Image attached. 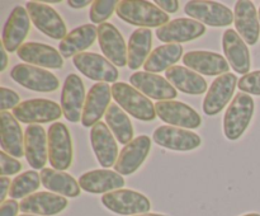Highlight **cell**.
<instances>
[{
  "instance_id": "cell-1",
  "label": "cell",
  "mask_w": 260,
  "mask_h": 216,
  "mask_svg": "<svg viewBox=\"0 0 260 216\" xmlns=\"http://www.w3.org/2000/svg\"><path fill=\"white\" fill-rule=\"evenodd\" d=\"M117 15L124 22L137 27H162L169 23V15L159 7L145 0H123L118 2Z\"/></svg>"
},
{
  "instance_id": "cell-2",
  "label": "cell",
  "mask_w": 260,
  "mask_h": 216,
  "mask_svg": "<svg viewBox=\"0 0 260 216\" xmlns=\"http://www.w3.org/2000/svg\"><path fill=\"white\" fill-rule=\"evenodd\" d=\"M112 97L123 111L141 121H152L156 117L155 104L135 86L126 83H114L111 86Z\"/></svg>"
},
{
  "instance_id": "cell-3",
  "label": "cell",
  "mask_w": 260,
  "mask_h": 216,
  "mask_svg": "<svg viewBox=\"0 0 260 216\" xmlns=\"http://www.w3.org/2000/svg\"><path fill=\"white\" fill-rule=\"evenodd\" d=\"M254 108V99L249 94H236L223 117V132L229 140L235 141L243 136L253 118Z\"/></svg>"
},
{
  "instance_id": "cell-4",
  "label": "cell",
  "mask_w": 260,
  "mask_h": 216,
  "mask_svg": "<svg viewBox=\"0 0 260 216\" xmlns=\"http://www.w3.org/2000/svg\"><path fill=\"white\" fill-rule=\"evenodd\" d=\"M48 162L56 170L63 172L73 163V141L69 129L62 122H55L47 131Z\"/></svg>"
},
{
  "instance_id": "cell-5",
  "label": "cell",
  "mask_w": 260,
  "mask_h": 216,
  "mask_svg": "<svg viewBox=\"0 0 260 216\" xmlns=\"http://www.w3.org/2000/svg\"><path fill=\"white\" fill-rule=\"evenodd\" d=\"M102 203L118 215L135 216L151 210L150 200L142 193L132 190H117L102 196Z\"/></svg>"
},
{
  "instance_id": "cell-6",
  "label": "cell",
  "mask_w": 260,
  "mask_h": 216,
  "mask_svg": "<svg viewBox=\"0 0 260 216\" xmlns=\"http://www.w3.org/2000/svg\"><path fill=\"white\" fill-rule=\"evenodd\" d=\"M62 108L60 104L50 99H28L13 109V116L22 124H48L61 117Z\"/></svg>"
},
{
  "instance_id": "cell-7",
  "label": "cell",
  "mask_w": 260,
  "mask_h": 216,
  "mask_svg": "<svg viewBox=\"0 0 260 216\" xmlns=\"http://www.w3.org/2000/svg\"><path fill=\"white\" fill-rule=\"evenodd\" d=\"M184 12L185 14L192 17V19H197V22L211 27H228L235 19L230 8L217 2L207 0L188 2L184 7Z\"/></svg>"
},
{
  "instance_id": "cell-8",
  "label": "cell",
  "mask_w": 260,
  "mask_h": 216,
  "mask_svg": "<svg viewBox=\"0 0 260 216\" xmlns=\"http://www.w3.org/2000/svg\"><path fill=\"white\" fill-rule=\"evenodd\" d=\"M10 78L24 88L29 89V90L41 91V93L55 91L60 85L55 74L46 69L28 65V64L15 65L10 70Z\"/></svg>"
},
{
  "instance_id": "cell-9",
  "label": "cell",
  "mask_w": 260,
  "mask_h": 216,
  "mask_svg": "<svg viewBox=\"0 0 260 216\" xmlns=\"http://www.w3.org/2000/svg\"><path fill=\"white\" fill-rule=\"evenodd\" d=\"M25 7L30 20L38 30L53 40L62 41L68 36L65 22L53 8L42 2H28Z\"/></svg>"
},
{
  "instance_id": "cell-10",
  "label": "cell",
  "mask_w": 260,
  "mask_h": 216,
  "mask_svg": "<svg viewBox=\"0 0 260 216\" xmlns=\"http://www.w3.org/2000/svg\"><path fill=\"white\" fill-rule=\"evenodd\" d=\"M75 68L83 75L99 83H116L118 70L106 57L94 52H83L73 58Z\"/></svg>"
},
{
  "instance_id": "cell-11",
  "label": "cell",
  "mask_w": 260,
  "mask_h": 216,
  "mask_svg": "<svg viewBox=\"0 0 260 216\" xmlns=\"http://www.w3.org/2000/svg\"><path fill=\"white\" fill-rule=\"evenodd\" d=\"M156 116L170 126L182 129H198L202 118L197 111L188 104L178 101H160L155 104Z\"/></svg>"
},
{
  "instance_id": "cell-12",
  "label": "cell",
  "mask_w": 260,
  "mask_h": 216,
  "mask_svg": "<svg viewBox=\"0 0 260 216\" xmlns=\"http://www.w3.org/2000/svg\"><path fill=\"white\" fill-rule=\"evenodd\" d=\"M85 99V88L80 76L76 74L68 75L61 91V108L68 121L73 124L81 121Z\"/></svg>"
},
{
  "instance_id": "cell-13",
  "label": "cell",
  "mask_w": 260,
  "mask_h": 216,
  "mask_svg": "<svg viewBox=\"0 0 260 216\" xmlns=\"http://www.w3.org/2000/svg\"><path fill=\"white\" fill-rule=\"evenodd\" d=\"M205 33L206 27L202 23L192 18H178L157 28L156 37L168 45H179L182 42L196 40Z\"/></svg>"
},
{
  "instance_id": "cell-14",
  "label": "cell",
  "mask_w": 260,
  "mask_h": 216,
  "mask_svg": "<svg viewBox=\"0 0 260 216\" xmlns=\"http://www.w3.org/2000/svg\"><path fill=\"white\" fill-rule=\"evenodd\" d=\"M238 76L233 73L223 74L213 80L203 99V111L208 116L218 114L233 98L238 84Z\"/></svg>"
},
{
  "instance_id": "cell-15",
  "label": "cell",
  "mask_w": 260,
  "mask_h": 216,
  "mask_svg": "<svg viewBox=\"0 0 260 216\" xmlns=\"http://www.w3.org/2000/svg\"><path fill=\"white\" fill-rule=\"evenodd\" d=\"M98 42L103 55L113 65L123 68L128 64V51L123 36L112 23L99 24Z\"/></svg>"
},
{
  "instance_id": "cell-16",
  "label": "cell",
  "mask_w": 260,
  "mask_h": 216,
  "mask_svg": "<svg viewBox=\"0 0 260 216\" xmlns=\"http://www.w3.org/2000/svg\"><path fill=\"white\" fill-rule=\"evenodd\" d=\"M152 140L160 146L175 151H189L202 144L200 135L174 126H159L154 131Z\"/></svg>"
},
{
  "instance_id": "cell-17",
  "label": "cell",
  "mask_w": 260,
  "mask_h": 216,
  "mask_svg": "<svg viewBox=\"0 0 260 216\" xmlns=\"http://www.w3.org/2000/svg\"><path fill=\"white\" fill-rule=\"evenodd\" d=\"M132 86L145 94L146 97L156 101H174L177 98V89L169 83V80L156 74L147 71H137L129 76Z\"/></svg>"
},
{
  "instance_id": "cell-18",
  "label": "cell",
  "mask_w": 260,
  "mask_h": 216,
  "mask_svg": "<svg viewBox=\"0 0 260 216\" xmlns=\"http://www.w3.org/2000/svg\"><path fill=\"white\" fill-rule=\"evenodd\" d=\"M30 18L24 7H14L3 28L2 45L9 52H15L23 45L29 32Z\"/></svg>"
},
{
  "instance_id": "cell-19",
  "label": "cell",
  "mask_w": 260,
  "mask_h": 216,
  "mask_svg": "<svg viewBox=\"0 0 260 216\" xmlns=\"http://www.w3.org/2000/svg\"><path fill=\"white\" fill-rule=\"evenodd\" d=\"M151 149V139L146 135H141L132 140L122 149L117 159L114 169L121 175H129L136 172L142 163L146 160Z\"/></svg>"
},
{
  "instance_id": "cell-20",
  "label": "cell",
  "mask_w": 260,
  "mask_h": 216,
  "mask_svg": "<svg viewBox=\"0 0 260 216\" xmlns=\"http://www.w3.org/2000/svg\"><path fill=\"white\" fill-rule=\"evenodd\" d=\"M90 142L98 163L103 168L116 165L118 159V146L112 131L104 122H98L90 130Z\"/></svg>"
},
{
  "instance_id": "cell-21",
  "label": "cell",
  "mask_w": 260,
  "mask_h": 216,
  "mask_svg": "<svg viewBox=\"0 0 260 216\" xmlns=\"http://www.w3.org/2000/svg\"><path fill=\"white\" fill-rule=\"evenodd\" d=\"M112 90L108 83H96L89 90L84 104L81 124L84 127H93L106 114L111 106Z\"/></svg>"
},
{
  "instance_id": "cell-22",
  "label": "cell",
  "mask_w": 260,
  "mask_h": 216,
  "mask_svg": "<svg viewBox=\"0 0 260 216\" xmlns=\"http://www.w3.org/2000/svg\"><path fill=\"white\" fill-rule=\"evenodd\" d=\"M17 55L28 65L48 69H61L63 66V57L61 56L60 51L45 43H23L17 51Z\"/></svg>"
},
{
  "instance_id": "cell-23",
  "label": "cell",
  "mask_w": 260,
  "mask_h": 216,
  "mask_svg": "<svg viewBox=\"0 0 260 216\" xmlns=\"http://www.w3.org/2000/svg\"><path fill=\"white\" fill-rule=\"evenodd\" d=\"M24 154L33 169H43L48 160V137L40 125H29L24 132Z\"/></svg>"
},
{
  "instance_id": "cell-24",
  "label": "cell",
  "mask_w": 260,
  "mask_h": 216,
  "mask_svg": "<svg viewBox=\"0 0 260 216\" xmlns=\"http://www.w3.org/2000/svg\"><path fill=\"white\" fill-rule=\"evenodd\" d=\"M183 64L190 70L207 76H221L230 70V64L223 56L210 51H189L183 56Z\"/></svg>"
},
{
  "instance_id": "cell-25",
  "label": "cell",
  "mask_w": 260,
  "mask_h": 216,
  "mask_svg": "<svg viewBox=\"0 0 260 216\" xmlns=\"http://www.w3.org/2000/svg\"><path fill=\"white\" fill-rule=\"evenodd\" d=\"M68 207V200L63 196L52 192H37L20 201L19 208L28 215L52 216L62 212Z\"/></svg>"
},
{
  "instance_id": "cell-26",
  "label": "cell",
  "mask_w": 260,
  "mask_h": 216,
  "mask_svg": "<svg viewBox=\"0 0 260 216\" xmlns=\"http://www.w3.org/2000/svg\"><path fill=\"white\" fill-rule=\"evenodd\" d=\"M236 32L248 45L253 46L258 42L260 35V22L255 7L249 0H239L234 12Z\"/></svg>"
},
{
  "instance_id": "cell-27",
  "label": "cell",
  "mask_w": 260,
  "mask_h": 216,
  "mask_svg": "<svg viewBox=\"0 0 260 216\" xmlns=\"http://www.w3.org/2000/svg\"><path fill=\"white\" fill-rule=\"evenodd\" d=\"M222 48L226 60L231 68L241 75H246L250 70V52L246 42L234 29L225 30L222 36Z\"/></svg>"
},
{
  "instance_id": "cell-28",
  "label": "cell",
  "mask_w": 260,
  "mask_h": 216,
  "mask_svg": "<svg viewBox=\"0 0 260 216\" xmlns=\"http://www.w3.org/2000/svg\"><path fill=\"white\" fill-rule=\"evenodd\" d=\"M79 186L88 193H109L121 190L124 179L119 173L108 169H95L86 172L79 178Z\"/></svg>"
},
{
  "instance_id": "cell-29",
  "label": "cell",
  "mask_w": 260,
  "mask_h": 216,
  "mask_svg": "<svg viewBox=\"0 0 260 216\" xmlns=\"http://www.w3.org/2000/svg\"><path fill=\"white\" fill-rule=\"evenodd\" d=\"M0 145L3 151L13 158H22L24 154V136L19 122L9 112H0Z\"/></svg>"
},
{
  "instance_id": "cell-30",
  "label": "cell",
  "mask_w": 260,
  "mask_h": 216,
  "mask_svg": "<svg viewBox=\"0 0 260 216\" xmlns=\"http://www.w3.org/2000/svg\"><path fill=\"white\" fill-rule=\"evenodd\" d=\"M98 38V28L93 24H84L76 27L68 33L65 38L58 45V51L65 58L75 57L79 53H83L86 48L90 47Z\"/></svg>"
},
{
  "instance_id": "cell-31",
  "label": "cell",
  "mask_w": 260,
  "mask_h": 216,
  "mask_svg": "<svg viewBox=\"0 0 260 216\" xmlns=\"http://www.w3.org/2000/svg\"><path fill=\"white\" fill-rule=\"evenodd\" d=\"M165 78L175 89H179L183 93L200 96L207 90V81L200 74L188 68L178 65L172 66L165 71Z\"/></svg>"
},
{
  "instance_id": "cell-32",
  "label": "cell",
  "mask_w": 260,
  "mask_h": 216,
  "mask_svg": "<svg viewBox=\"0 0 260 216\" xmlns=\"http://www.w3.org/2000/svg\"><path fill=\"white\" fill-rule=\"evenodd\" d=\"M41 182L43 187L55 192L56 195L65 196V197H78L80 195V186L75 178L66 172L43 168L41 170Z\"/></svg>"
},
{
  "instance_id": "cell-33",
  "label": "cell",
  "mask_w": 260,
  "mask_h": 216,
  "mask_svg": "<svg viewBox=\"0 0 260 216\" xmlns=\"http://www.w3.org/2000/svg\"><path fill=\"white\" fill-rule=\"evenodd\" d=\"M152 32L149 28H139L131 35L128 40V68L137 70L141 68L151 53Z\"/></svg>"
},
{
  "instance_id": "cell-34",
  "label": "cell",
  "mask_w": 260,
  "mask_h": 216,
  "mask_svg": "<svg viewBox=\"0 0 260 216\" xmlns=\"http://www.w3.org/2000/svg\"><path fill=\"white\" fill-rule=\"evenodd\" d=\"M183 47L180 45H162L152 50L149 58L144 64V69L147 73H161L167 71L182 58Z\"/></svg>"
},
{
  "instance_id": "cell-35",
  "label": "cell",
  "mask_w": 260,
  "mask_h": 216,
  "mask_svg": "<svg viewBox=\"0 0 260 216\" xmlns=\"http://www.w3.org/2000/svg\"><path fill=\"white\" fill-rule=\"evenodd\" d=\"M106 122L118 142L127 145L134 140V126L123 109L112 103L106 112Z\"/></svg>"
},
{
  "instance_id": "cell-36",
  "label": "cell",
  "mask_w": 260,
  "mask_h": 216,
  "mask_svg": "<svg viewBox=\"0 0 260 216\" xmlns=\"http://www.w3.org/2000/svg\"><path fill=\"white\" fill-rule=\"evenodd\" d=\"M41 175L36 170H27L22 174L17 175L12 180L9 190V196L12 200H24L28 196L33 195L36 190H38L41 184Z\"/></svg>"
},
{
  "instance_id": "cell-37",
  "label": "cell",
  "mask_w": 260,
  "mask_h": 216,
  "mask_svg": "<svg viewBox=\"0 0 260 216\" xmlns=\"http://www.w3.org/2000/svg\"><path fill=\"white\" fill-rule=\"evenodd\" d=\"M117 5H118L117 0H95L90 7L89 18L93 23L103 24L113 14L114 10L117 9Z\"/></svg>"
},
{
  "instance_id": "cell-38",
  "label": "cell",
  "mask_w": 260,
  "mask_h": 216,
  "mask_svg": "<svg viewBox=\"0 0 260 216\" xmlns=\"http://www.w3.org/2000/svg\"><path fill=\"white\" fill-rule=\"evenodd\" d=\"M238 86L243 93L260 96V70L241 76L239 79Z\"/></svg>"
},
{
  "instance_id": "cell-39",
  "label": "cell",
  "mask_w": 260,
  "mask_h": 216,
  "mask_svg": "<svg viewBox=\"0 0 260 216\" xmlns=\"http://www.w3.org/2000/svg\"><path fill=\"white\" fill-rule=\"evenodd\" d=\"M20 169H22V163L19 160L14 159L3 150L0 151V175L2 177L17 174L18 172H20Z\"/></svg>"
},
{
  "instance_id": "cell-40",
  "label": "cell",
  "mask_w": 260,
  "mask_h": 216,
  "mask_svg": "<svg viewBox=\"0 0 260 216\" xmlns=\"http://www.w3.org/2000/svg\"><path fill=\"white\" fill-rule=\"evenodd\" d=\"M19 96L14 90L5 88V86L0 88V109L2 111H7L9 108L14 109L19 104Z\"/></svg>"
},
{
  "instance_id": "cell-41",
  "label": "cell",
  "mask_w": 260,
  "mask_h": 216,
  "mask_svg": "<svg viewBox=\"0 0 260 216\" xmlns=\"http://www.w3.org/2000/svg\"><path fill=\"white\" fill-rule=\"evenodd\" d=\"M18 210H19V203L9 198L0 205V216H17Z\"/></svg>"
},
{
  "instance_id": "cell-42",
  "label": "cell",
  "mask_w": 260,
  "mask_h": 216,
  "mask_svg": "<svg viewBox=\"0 0 260 216\" xmlns=\"http://www.w3.org/2000/svg\"><path fill=\"white\" fill-rule=\"evenodd\" d=\"M155 5H157L162 12L168 13H177L179 9V3L177 0H155Z\"/></svg>"
},
{
  "instance_id": "cell-43",
  "label": "cell",
  "mask_w": 260,
  "mask_h": 216,
  "mask_svg": "<svg viewBox=\"0 0 260 216\" xmlns=\"http://www.w3.org/2000/svg\"><path fill=\"white\" fill-rule=\"evenodd\" d=\"M10 179L8 177H0V202H4L7 195H9Z\"/></svg>"
},
{
  "instance_id": "cell-44",
  "label": "cell",
  "mask_w": 260,
  "mask_h": 216,
  "mask_svg": "<svg viewBox=\"0 0 260 216\" xmlns=\"http://www.w3.org/2000/svg\"><path fill=\"white\" fill-rule=\"evenodd\" d=\"M68 4L69 7L74 8V9H81V8L88 7V5L93 4V3L89 2V0H69Z\"/></svg>"
},
{
  "instance_id": "cell-45",
  "label": "cell",
  "mask_w": 260,
  "mask_h": 216,
  "mask_svg": "<svg viewBox=\"0 0 260 216\" xmlns=\"http://www.w3.org/2000/svg\"><path fill=\"white\" fill-rule=\"evenodd\" d=\"M0 53H2V65H0V71H4L8 65V55H7V50H5V47L3 45L0 46Z\"/></svg>"
},
{
  "instance_id": "cell-46",
  "label": "cell",
  "mask_w": 260,
  "mask_h": 216,
  "mask_svg": "<svg viewBox=\"0 0 260 216\" xmlns=\"http://www.w3.org/2000/svg\"><path fill=\"white\" fill-rule=\"evenodd\" d=\"M135 216H167V215H161V213H141V215H135Z\"/></svg>"
},
{
  "instance_id": "cell-47",
  "label": "cell",
  "mask_w": 260,
  "mask_h": 216,
  "mask_svg": "<svg viewBox=\"0 0 260 216\" xmlns=\"http://www.w3.org/2000/svg\"><path fill=\"white\" fill-rule=\"evenodd\" d=\"M57 3H60V0H47L45 2V4H57Z\"/></svg>"
},
{
  "instance_id": "cell-48",
  "label": "cell",
  "mask_w": 260,
  "mask_h": 216,
  "mask_svg": "<svg viewBox=\"0 0 260 216\" xmlns=\"http://www.w3.org/2000/svg\"><path fill=\"white\" fill-rule=\"evenodd\" d=\"M243 216H260L259 213H246V215H243Z\"/></svg>"
},
{
  "instance_id": "cell-49",
  "label": "cell",
  "mask_w": 260,
  "mask_h": 216,
  "mask_svg": "<svg viewBox=\"0 0 260 216\" xmlns=\"http://www.w3.org/2000/svg\"><path fill=\"white\" fill-rule=\"evenodd\" d=\"M20 216H37V215H28V213H24V215H20Z\"/></svg>"
},
{
  "instance_id": "cell-50",
  "label": "cell",
  "mask_w": 260,
  "mask_h": 216,
  "mask_svg": "<svg viewBox=\"0 0 260 216\" xmlns=\"http://www.w3.org/2000/svg\"><path fill=\"white\" fill-rule=\"evenodd\" d=\"M258 17H259V22H260V8H259V12H258Z\"/></svg>"
}]
</instances>
